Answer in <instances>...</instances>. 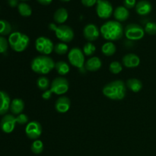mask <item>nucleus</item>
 I'll list each match as a JSON object with an SVG mask.
<instances>
[{"label": "nucleus", "mask_w": 156, "mask_h": 156, "mask_svg": "<svg viewBox=\"0 0 156 156\" xmlns=\"http://www.w3.org/2000/svg\"><path fill=\"white\" fill-rule=\"evenodd\" d=\"M101 36L108 41H118L124 34V29L120 22L117 21H108L103 24L100 28Z\"/></svg>", "instance_id": "nucleus-1"}, {"label": "nucleus", "mask_w": 156, "mask_h": 156, "mask_svg": "<svg viewBox=\"0 0 156 156\" xmlns=\"http://www.w3.org/2000/svg\"><path fill=\"white\" fill-rule=\"evenodd\" d=\"M102 93L111 100H123L126 94V83L121 80L113 81L104 86Z\"/></svg>", "instance_id": "nucleus-2"}, {"label": "nucleus", "mask_w": 156, "mask_h": 156, "mask_svg": "<svg viewBox=\"0 0 156 156\" xmlns=\"http://www.w3.org/2000/svg\"><path fill=\"white\" fill-rule=\"evenodd\" d=\"M54 60L49 56L41 55L34 58L30 62L32 71L40 75H47L55 69Z\"/></svg>", "instance_id": "nucleus-3"}, {"label": "nucleus", "mask_w": 156, "mask_h": 156, "mask_svg": "<svg viewBox=\"0 0 156 156\" xmlns=\"http://www.w3.org/2000/svg\"><path fill=\"white\" fill-rule=\"evenodd\" d=\"M8 41L11 48L18 53L24 51L30 44L29 37L25 34L19 31H15L11 34Z\"/></svg>", "instance_id": "nucleus-4"}, {"label": "nucleus", "mask_w": 156, "mask_h": 156, "mask_svg": "<svg viewBox=\"0 0 156 156\" xmlns=\"http://www.w3.org/2000/svg\"><path fill=\"white\" fill-rule=\"evenodd\" d=\"M49 28L55 32L56 37L62 43H69L74 39V31L69 26L65 24L56 26L53 23H50L49 24Z\"/></svg>", "instance_id": "nucleus-5"}, {"label": "nucleus", "mask_w": 156, "mask_h": 156, "mask_svg": "<svg viewBox=\"0 0 156 156\" xmlns=\"http://www.w3.org/2000/svg\"><path fill=\"white\" fill-rule=\"evenodd\" d=\"M124 34L129 41H140L144 37L145 30L144 28L140 24L130 23L127 24L124 28Z\"/></svg>", "instance_id": "nucleus-6"}, {"label": "nucleus", "mask_w": 156, "mask_h": 156, "mask_svg": "<svg viewBox=\"0 0 156 156\" xmlns=\"http://www.w3.org/2000/svg\"><path fill=\"white\" fill-rule=\"evenodd\" d=\"M35 48L41 55L48 56L54 50V44L50 38L39 37L35 41Z\"/></svg>", "instance_id": "nucleus-7"}, {"label": "nucleus", "mask_w": 156, "mask_h": 156, "mask_svg": "<svg viewBox=\"0 0 156 156\" xmlns=\"http://www.w3.org/2000/svg\"><path fill=\"white\" fill-rule=\"evenodd\" d=\"M69 81L64 77H56L52 81L50 89L52 92L57 95H62L69 91Z\"/></svg>", "instance_id": "nucleus-8"}, {"label": "nucleus", "mask_w": 156, "mask_h": 156, "mask_svg": "<svg viewBox=\"0 0 156 156\" xmlns=\"http://www.w3.org/2000/svg\"><path fill=\"white\" fill-rule=\"evenodd\" d=\"M68 59L70 64L78 69H82L85 64V55L79 47H73L68 53Z\"/></svg>", "instance_id": "nucleus-9"}, {"label": "nucleus", "mask_w": 156, "mask_h": 156, "mask_svg": "<svg viewBox=\"0 0 156 156\" xmlns=\"http://www.w3.org/2000/svg\"><path fill=\"white\" fill-rule=\"evenodd\" d=\"M96 13L101 19H108L114 13V9L108 0H97Z\"/></svg>", "instance_id": "nucleus-10"}, {"label": "nucleus", "mask_w": 156, "mask_h": 156, "mask_svg": "<svg viewBox=\"0 0 156 156\" xmlns=\"http://www.w3.org/2000/svg\"><path fill=\"white\" fill-rule=\"evenodd\" d=\"M25 133L30 140H38L42 134V126L36 120L29 122L25 127Z\"/></svg>", "instance_id": "nucleus-11"}, {"label": "nucleus", "mask_w": 156, "mask_h": 156, "mask_svg": "<svg viewBox=\"0 0 156 156\" xmlns=\"http://www.w3.org/2000/svg\"><path fill=\"white\" fill-rule=\"evenodd\" d=\"M16 123V117L12 114H6L2 118L0 122V128L2 132L9 134L13 132Z\"/></svg>", "instance_id": "nucleus-12"}, {"label": "nucleus", "mask_w": 156, "mask_h": 156, "mask_svg": "<svg viewBox=\"0 0 156 156\" xmlns=\"http://www.w3.org/2000/svg\"><path fill=\"white\" fill-rule=\"evenodd\" d=\"M100 34V30L97 27V25L92 24V23L86 24L83 29L84 37L88 42H93V41H95L96 40L98 39Z\"/></svg>", "instance_id": "nucleus-13"}, {"label": "nucleus", "mask_w": 156, "mask_h": 156, "mask_svg": "<svg viewBox=\"0 0 156 156\" xmlns=\"http://www.w3.org/2000/svg\"><path fill=\"white\" fill-rule=\"evenodd\" d=\"M71 107V101L66 96L62 95L58 98L54 104V108L56 111L59 114H65Z\"/></svg>", "instance_id": "nucleus-14"}, {"label": "nucleus", "mask_w": 156, "mask_h": 156, "mask_svg": "<svg viewBox=\"0 0 156 156\" xmlns=\"http://www.w3.org/2000/svg\"><path fill=\"white\" fill-rule=\"evenodd\" d=\"M11 101L9 94L6 91L0 90V116L5 115L10 110Z\"/></svg>", "instance_id": "nucleus-15"}, {"label": "nucleus", "mask_w": 156, "mask_h": 156, "mask_svg": "<svg viewBox=\"0 0 156 156\" xmlns=\"http://www.w3.org/2000/svg\"><path fill=\"white\" fill-rule=\"evenodd\" d=\"M122 63L126 68H136L140 64V58L135 53H128L123 57Z\"/></svg>", "instance_id": "nucleus-16"}, {"label": "nucleus", "mask_w": 156, "mask_h": 156, "mask_svg": "<svg viewBox=\"0 0 156 156\" xmlns=\"http://www.w3.org/2000/svg\"><path fill=\"white\" fill-rule=\"evenodd\" d=\"M136 12L141 16L147 15L152 12V5L147 0H141L136 5Z\"/></svg>", "instance_id": "nucleus-17"}, {"label": "nucleus", "mask_w": 156, "mask_h": 156, "mask_svg": "<svg viewBox=\"0 0 156 156\" xmlns=\"http://www.w3.org/2000/svg\"><path fill=\"white\" fill-rule=\"evenodd\" d=\"M102 66L101 59L97 56H92L85 62V69L89 72H96Z\"/></svg>", "instance_id": "nucleus-18"}, {"label": "nucleus", "mask_w": 156, "mask_h": 156, "mask_svg": "<svg viewBox=\"0 0 156 156\" xmlns=\"http://www.w3.org/2000/svg\"><path fill=\"white\" fill-rule=\"evenodd\" d=\"M113 15H114L116 21H119V22H123V21H126L129 18V12L124 6L120 5L116 8Z\"/></svg>", "instance_id": "nucleus-19"}, {"label": "nucleus", "mask_w": 156, "mask_h": 156, "mask_svg": "<svg viewBox=\"0 0 156 156\" xmlns=\"http://www.w3.org/2000/svg\"><path fill=\"white\" fill-rule=\"evenodd\" d=\"M24 109V102L21 98H15L11 101L10 111L14 115H19L22 114Z\"/></svg>", "instance_id": "nucleus-20"}, {"label": "nucleus", "mask_w": 156, "mask_h": 156, "mask_svg": "<svg viewBox=\"0 0 156 156\" xmlns=\"http://www.w3.org/2000/svg\"><path fill=\"white\" fill-rule=\"evenodd\" d=\"M69 18L68 11L64 8H59L56 12H54L53 15V19L54 21L57 24H63L67 21Z\"/></svg>", "instance_id": "nucleus-21"}, {"label": "nucleus", "mask_w": 156, "mask_h": 156, "mask_svg": "<svg viewBox=\"0 0 156 156\" xmlns=\"http://www.w3.org/2000/svg\"><path fill=\"white\" fill-rule=\"evenodd\" d=\"M126 85L128 89L135 93L139 92L143 88V82L140 79L136 78H131L128 79L126 82Z\"/></svg>", "instance_id": "nucleus-22"}, {"label": "nucleus", "mask_w": 156, "mask_h": 156, "mask_svg": "<svg viewBox=\"0 0 156 156\" xmlns=\"http://www.w3.org/2000/svg\"><path fill=\"white\" fill-rule=\"evenodd\" d=\"M116 51H117V47L112 41L105 43L101 47L102 53L106 56H113L116 53Z\"/></svg>", "instance_id": "nucleus-23"}, {"label": "nucleus", "mask_w": 156, "mask_h": 156, "mask_svg": "<svg viewBox=\"0 0 156 156\" xmlns=\"http://www.w3.org/2000/svg\"><path fill=\"white\" fill-rule=\"evenodd\" d=\"M55 69L57 73L60 76H66L70 71V67L66 62L62 60H59L55 64Z\"/></svg>", "instance_id": "nucleus-24"}, {"label": "nucleus", "mask_w": 156, "mask_h": 156, "mask_svg": "<svg viewBox=\"0 0 156 156\" xmlns=\"http://www.w3.org/2000/svg\"><path fill=\"white\" fill-rule=\"evenodd\" d=\"M12 27L10 23L6 20H0V35L1 36H7L12 34Z\"/></svg>", "instance_id": "nucleus-25"}, {"label": "nucleus", "mask_w": 156, "mask_h": 156, "mask_svg": "<svg viewBox=\"0 0 156 156\" xmlns=\"http://www.w3.org/2000/svg\"><path fill=\"white\" fill-rule=\"evenodd\" d=\"M18 10L22 17H29L32 14V9L25 2H20L18 5Z\"/></svg>", "instance_id": "nucleus-26"}, {"label": "nucleus", "mask_w": 156, "mask_h": 156, "mask_svg": "<svg viewBox=\"0 0 156 156\" xmlns=\"http://www.w3.org/2000/svg\"><path fill=\"white\" fill-rule=\"evenodd\" d=\"M50 82L48 78L46 76H41L37 80V86L41 91H47L50 88Z\"/></svg>", "instance_id": "nucleus-27"}, {"label": "nucleus", "mask_w": 156, "mask_h": 156, "mask_svg": "<svg viewBox=\"0 0 156 156\" xmlns=\"http://www.w3.org/2000/svg\"><path fill=\"white\" fill-rule=\"evenodd\" d=\"M30 150L34 154H36V155H39V154L42 153L43 151H44V143H43V142L40 140H34L31 146H30Z\"/></svg>", "instance_id": "nucleus-28"}, {"label": "nucleus", "mask_w": 156, "mask_h": 156, "mask_svg": "<svg viewBox=\"0 0 156 156\" xmlns=\"http://www.w3.org/2000/svg\"><path fill=\"white\" fill-rule=\"evenodd\" d=\"M69 50V47L66 43H58L54 46L53 51L58 55L66 54Z\"/></svg>", "instance_id": "nucleus-29"}, {"label": "nucleus", "mask_w": 156, "mask_h": 156, "mask_svg": "<svg viewBox=\"0 0 156 156\" xmlns=\"http://www.w3.org/2000/svg\"><path fill=\"white\" fill-rule=\"evenodd\" d=\"M96 51V47L94 44L91 42H88L84 45L83 50H82V52H83L84 55L85 56H92Z\"/></svg>", "instance_id": "nucleus-30"}, {"label": "nucleus", "mask_w": 156, "mask_h": 156, "mask_svg": "<svg viewBox=\"0 0 156 156\" xmlns=\"http://www.w3.org/2000/svg\"><path fill=\"white\" fill-rule=\"evenodd\" d=\"M109 70L112 74H119L123 70V66L118 61H114L110 64Z\"/></svg>", "instance_id": "nucleus-31"}, {"label": "nucleus", "mask_w": 156, "mask_h": 156, "mask_svg": "<svg viewBox=\"0 0 156 156\" xmlns=\"http://www.w3.org/2000/svg\"><path fill=\"white\" fill-rule=\"evenodd\" d=\"M145 33L148 34L149 35H155L156 34V22L149 21L146 24L144 27Z\"/></svg>", "instance_id": "nucleus-32"}, {"label": "nucleus", "mask_w": 156, "mask_h": 156, "mask_svg": "<svg viewBox=\"0 0 156 156\" xmlns=\"http://www.w3.org/2000/svg\"><path fill=\"white\" fill-rule=\"evenodd\" d=\"M9 41L5 37L0 35V53H5L9 48Z\"/></svg>", "instance_id": "nucleus-33"}, {"label": "nucleus", "mask_w": 156, "mask_h": 156, "mask_svg": "<svg viewBox=\"0 0 156 156\" xmlns=\"http://www.w3.org/2000/svg\"><path fill=\"white\" fill-rule=\"evenodd\" d=\"M17 123L20 125H24L28 123V117L24 114H21L19 115H17L16 117Z\"/></svg>", "instance_id": "nucleus-34"}, {"label": "nucleus", "mask_w": 156, "mask_h": 156, "mask_svg": "<svg viewBox=\"0 0 156 156\" xmlns=\"http://www.w3.org/2000/svg\"><path fill=\"white\" fill-rule=\"evenodd\" d=\"M136 0H124L123 1V5L127 9H133L134 7H136Z\"/></svg>", "instance_id": "nucleus-35"}, {"label": "nucleus", "mask_w": 156, "mask_h": 156, "mask_svg": "<svg viewBox=\"0 0 156 156\" xmlns=\"http://www.w3.org/2000/svg\"><path fill=\"white\" fill-rule=\"evenodd\" d=\"M81 2L85 7H92L97 4V0H81Z\"/></svg>", "instance_id": "nucleus-36"}, {"label": "nucleus", "mask_w": 156, "mask_h": 156, "mask_svg": "<svg viewBox=\"0 0 156 156\" xmlns=\"http://www.w3.org/2000/svg\"><path fill=\"white\" fill-rule=\"evenodd\" d=\"M53 94V93L52 92L51 90L48 89V90H47V91H44V92H43L41 97H42V98L44 99V100H50V99L51 98L52 94Z\"/></svg>", "instance_id": "nucleus-37"}, {"label": "nucleus", "mask_w": 156, "mask_h": 156, "mask_svg": "<svg viewBox=\"0 0 156 156\" xmlns=\"http://www.w3.org/2000/svg\"><path fill=\"white\" fill-rule=\"evenodd\" d=\"M8 3H9V5L12 8H15L16 6L18 5V0H8Z\"/></svg>", "instance_id": "nucleus-38"}, {"label": "nucleus", "mask_w": 156, "mask_h": 156, "mask_svg": "<svg viewBox=\"0 0 156 156\" xmlns=\"http://www.w3.org/2000/svg\"><path fill=\"white\" fill-rule=\"evenodd\" d=\"M37 1L41 5H49L53 0H37Z\"/></svg>", "instance_id": "nucleus-39"}, {"label": "nucleus", "mask_w": 156, "mask_h": 156, "mask_svg": "<svg viewBox=\"0 0 156 156\" xmlns=\"http://www.w3.org/2000/svg\"><path fill=\"white\" fill-rule=\"evenodd\" d=\"M61 2H70L71 0H60Z\"/></svg>", "instance_id": "nucleus-40"}, {"label": "nucleus", "mask_w": 156, "mask_h": 156, "mask_svg": "<svg viewBox=\"0 0 156 156\" xmlns=\"http://www.w3.org/2000/svg\"><path fill=\"white\" fill-rule=\"evenodd\" d=\"M21 1H23V2H24V1H28V0H21Z\"/></svg>", "instance_id": "nucleus-41"}]
</instances>
